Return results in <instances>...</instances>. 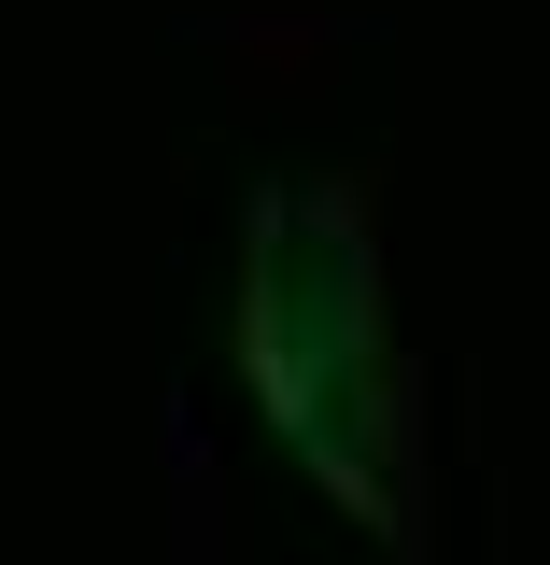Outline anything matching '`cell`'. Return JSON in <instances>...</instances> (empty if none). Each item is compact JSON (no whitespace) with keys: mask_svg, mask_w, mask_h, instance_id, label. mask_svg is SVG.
<instances>
[{"mask_svg":"<svg viewBox=\"0 0 550 565\" xmlns=\"http://www.w3.org/2000/svg\"><path fill=\"white\" fill-rule=\"evenodd\" d=\"M255 382H269L282 438L396 523V452H381L396 396H381V326H367V226L325 199L255 212Z\"/></svg>","mask_w":550,"mask_h":565,"instance_id":"6da1fadb","label":"cell"}]
</instances>
